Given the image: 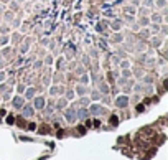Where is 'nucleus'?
<instances>
[{"mask_svg":"<svg viewBox=\"0 0 168 160\" xmlns=\"http://www.w3.org/2000/svg\"><path fill=\"white\" fill-rule=\"evenodd\" d=\"M127 104H129V97L127 96H119L117 99H115V106H117V107H125Z\"/></svg>","mask_w":168,"mask_h":160,"instance_id":"f257e3e1","label":"nucleus"},{"mask_svg":"<svg viewBox=\"0 0 168 160\" xmlns=\"http://www.w3.org/2000/svg\"><path fill=\"white\" fill-rule=\"evenodd\" d=\"M91 112H92L94 116H99V114H102V112H104V109H102L99 104H92V106H91Z\"/></svg>","mask_w":168,"mask_h":160,"instance_id":"f03ea898","label":"nucleus"},{"mask_svg":"<svg viewBox=\"0 0 168 160\" xmlns=\"http://www.w3.org/2000/svg\"><path fill=\"white\" fill-rule=\"evenodd\" d=\"M66 119L69 120V122H74V119H76V111L74 109H68L66 111Z\"/></svg>","mask_w":168,"mask_h":160,"instance_id":"7ed1b4c3","label":"nucleus"},{"mask_svg":"<svg viewBox=\"0 0 168 160\" xmlns=\"http://www.w3.org/2000/svg\"><path fill=\"white\" fill-rule=\"evenodd\" d=\"M23 116L25 117H31L33 116V107H31V106H25L23 107Z\"/></svg>","mask_w":168,"mask_h":160,"instance_id":"20e7f679","label":"nucleus"},{"mask_svg":"<svg viewBox=\"0 0 168 160\" xmlns=\"http://www.w3.org/2000/svg\"><path fill=\"white\" fill-rule=\"evenodd\" d=\"M43 106H45V99L43 97H36L35 99V107L36 109H43Z\"/></svg>","mask_w":168,"mask_h":160,"instance_id":"39448f33","label":"nucleus"},{"mask_svg":"<svg viewBox=\"0 0 168 160\" xmlns=\"http://www.w3.org/2000/svg\"><path fill=\"white\" fill-rule=\"evenodd\" d=\"M13 106H15V107H22V106H23V97L17 96L15 99H13Z\"/></svg>","mask_w":168,"mask_h":160,"instance_id":"423d86ee","label":"nucleus"},{"mask_svg":"<svg viewBox=\"0 0 168 160\" xmlns=\"http://www.w3.org/2000/svg\"><path fill=\"white\" fill-rule=\"evenodd\" d=\"M78 117H79V119H86V117H87V111H86V109H79V111H78Z\"/></svg>","mask_w":168,"mask_h":160,"instance_id":"0eeeda50","label":"nucleus"},{"mask_svg":"<svg viewBox=\"0 0 168 160\" xmlns=\"http://www.w3.org/2000/svg\"><path fill=\"white\" fill-rule=\"evenodd\" d=\"M25 96H27L28 99H31V97L35 96V89H33V88H30V89H28V91H27V94H25Z\"/></svg>","mask_w":168,"mask_h":160,"instance_id":"6e6552de","label":"nucleus"},{"mask_svg":"<svg viewBox=\"0 0 168 160\" xmlns=\"http://www.w3.org/2000/svg\"><path fill=\"white\" fill-rule=\"evenodd\" d=\"M101 91L104 92V94H107V92H109V88H107V84H104V83L101 84Z\"/></svg>","mask_w":168,"mask_h":160,"instance_id":"1a4fd4ad","label":"nucleus"},{"mask_svg":"<svg viewBox=\"0 0 168 160\" xmlns=\"http://www.w3.org/2000/svg\"><path fill=\"white\" fill-rule=\"evenodd\" d=\"M110 122H112L114 125H117V124H119V119H117V116H112V119H110Z\"/></svg>","mask_w":168,"mask_h":160,"instance_id":"9d476101","label":"nucleus"},{"mask_svg":"<svg viewBox=\"0 0 168 160\" xmlns=\"http://www.w3.org/2000/svg\"><path fill=\"white\" fill-rule=\"evenodd\" d=\"M78 92L79 94H84V92H86V88H84V86H78Z\"/></svg>","mask_w":168,"mask_h":160,"instance_id":"9b49d317","label":"nucleus"},{"mask_svg":"<svg viewBox=\"0 0 168 160\" xmlns=\"http://www.w3.org/2000/svg\"><path fill=\"white\" fill-rule=\"evenodd\" d=\"M112 28H115V30H119V28H120V22H114V23H112Z\"/></svg>","mask_w":168,"mask_h":160,"instance_id":"f8f14e48","label":"nucleus"},{"mask_svg":"<svg viewBox=\"0 0 168 160\" xmlns=\"http://www.w3.org/2000/svg\"><path fill=\"white\" fill-rule=\"evenodd\" d=\"M91 96H92V99H99V97H101V94H99L97 91H94L92 94H91Z\"/></svg>","mask_w":168,"mask_h":160,"instance_id":"ddd939ff","label":"nucleus"},{"mask_svg":"<svg viewBox=\"0 0 168 160\" xmlns=\"http://www.w3.org/2000/svg\"><path fill=\"white\" fill-rule=\"evenodd\" d=\"M7 122H8V124H13V122H15L13 116H8V117H7Z\"/></svg>","mask_w":168,"mask_h":160,"instance_id":"4468645a","label":"nucleus"},{"mask_svg":"<svg viewBox=\"0 0 168 160\" xmlns=\"http://www.w3.org/2000/svg\"><path fill=\"white\" fill-rule=\"evenodd\" d=\"M156 4H158V7H165V5H166V2H165V0H158Z\"/></svg>","mask_w":168,"mask_h":160,"instance_id":"2eb2a0df","label":"nucleus"},{"mask_svg":"<svg viewBox=\"0 0 168 160\" xmlns=\"http://www.w3.org/2000/svg\"><path fill=\"white\" fill-rule=\"evenodd\" d=\"M120 40H122V36H120V35H114V41H117V43H119Z\"/></svg>","mask_w":168,"mask_h":160,"instance_id":"dca6fc26","label":"nucleus"},{"mask_svg":"<svg viewBox=\"0 0 168 160\" xmlns=\"http://www.w3.org/2000/svg\"><path fill=\"white\" fill-rule=\"evenodd\" d=\"M152 20H153V22H161V18H160L158 15H153V17H152Z\"/></svg>","mask_w":168,"mask_h":160,"instance_id":"f3484780","label":"nucleus"},{"mask_svg":"<svg viewBox=\"0 0 168 160\" xmlns=\"http://www.w3.org/2000/svg\"><path fill=\"white\" fill-rule=\"evenodd\" d=\"M58 91H59V88H51V89H50V92H51V94H56Z\"/></svg>","mask_w":168,"mask_h":160,"instance_id":"a211bd4d","label":"nucleus"},{"mask_svg":"<svg viewBox=\"0 0 168 160\" xmlns=\"http://www.w3.org/2000/svg\"><path fill=\"white\" fill-rule=\"evenodd\" d=\"M27 50H28V45H27V43H25V45H23V46H22V53H25V51H27Z\"/></svg>","mask_w":168,"mask_h":160,"instance_id":"6ab92c4d","label":"nucleus"},{"mask_svg":"<svg viewBox=\"0 0 168 160\" xmlns=\"http://www.w3.org/2000/svg\"><path fill=\"white\" fill-rule=\"evenodd\" d=\"M81 81H82V83H87V76H86V74H84V76L81 78Z\"/></svg>","mask_w":168,"mask_h":160,"instance_id":"aec40b11","label":"nucleus"},{"mask_svg":"<svg viewBox=\"0 0 168 160\" xmlns=\"http://www.w3.org/2000/svg\"><path fill=\"white\" fill-rule=\"evenodd\" d=\"M4 78H5V74H4V73H0V81L4 79Z\"/></svg>","mask_w":168,"mask_h":160,"instance_id":"412c9836","label":"nucleus"}]
</instances>
